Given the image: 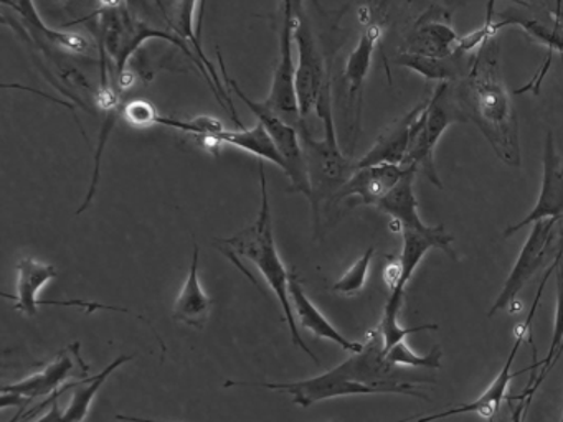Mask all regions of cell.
<instances>
[{
	"label": "cell",
	"instance_id": "8fae6325",
	"mask_svg": "<svg viewBox=\"0 0 563 422\" xmlns=\"http://www.w3.org/2000/svg\"><path fill=\"white\" fill-rule=\"evenodd\" d=\"M563 214V157L555 148L552 132H547L543 147L542 187L536 207L519 223L510 224L504 231V236L510 237L523 226L545 220V218H562Z\"/></svg>",
	"mask_w": 563,
	"mask_h": 422
},
{
	"label": "cell",
	"instance_id": "44dd1931",
	"mask_svg": "<svg viewBox=\"0 0 563 422\" xmlns=\"http://www.w3.org/2000/svg\"><path fill=\"white\" fill-rule=\"evenodd\" d=\"M464 56H466L464 53L457 52L450 58H434V56L417 55V53L398 52L394 63L431 81L454 82L460 81L470 71L473 56L470 59H464Z\"/></svg>",
	"mask_w": 563,
	"mask_h": 422
},
{
	"label": "cell",
	"instance_id": "7c38bea8",
	"mask_svg": "<svg viewBox=\"0 0 563 422\" xmlns=\"http://www.w3.org/2000/svg\"><path fill=\"white\" fill-rule=\"evenodd\" d=\"M523 342H526V340L520 338V336H516V342H514L512 349H510L509 358L504 363L499 375L494 378L489 388H487L479 398L474 399L473 402H467V404L446 409V411L434 412V414L431 415H423V418L417 419L415 422H433L438 421V419H446L451 418V415L461 414H477L479 418L493 421V419L496 418L497 412H499L500 406L506 401L507 389H509L510 381H512L517 375H520V373H512V365L514 362H516L517 353H519L520 345H522Z\"/></svg>",
	"mask_w": 563,
	"mask_h": 422
},
{
	"label": "cell",
	"instance_id": "d6a6232c",
	"mask_svg": "<svg viewBox=\"0 0 563 422\" xmlns=\"http://www.w3.org/2000/svg\"><path fill=\"white\" fill-rule=\"evenodd\" d=\"M516 399H519V406H516L512 412H510V422H523V415H526L527 408H529V402L520 398V396H517Z\"/></svg>",
	"mask_w": 563,
	"mask_h": 422
},
{
	"label": "cell",
	"instance_id": "3957f363",
	"mask_svg": "<svg viewBox=\"0 0 563 422\" xmlns=\"http://www.w3.org/2000/svg\"><path fill=\"white\" fill-rule=\"evenodd\" d=\"M88 20H93L91 32L97 36L98 46H100L101 66H110L111 75L114 81H120L124 73L128 71L131 58L134 53L140 52L141 46L150 40H166L173 43L177 48L183 49L194 65L199 66L202 71L203 78L209 82L212 91V78L207 71L206 65L200 62L199 56L194 55L192 49L187 45L186 40L180 38L173 30H161L151 23L144 22L140 16L131 13L128 5L120 7V9H100L88 16Z\"/></svg>",
	"mask_w": 563,
	"mask_h": 422
},
{
	"label": "cell",
	"instance_id": "74e56055",
	"mask_svg": "<svg viewBox=\"0 0 563 422\" xmlns=\"http://www.w3.org/2000/svg\"><path fill=\"white\" fill-rule=\"evenodd\" d=\"M57 2H60V0H57Z\"/></svg>",
	"mask_w": 563,
	"mask_h": 422
},
{
	"label": "cell",
	"instance_id": "603a6c76",
	"mask_svg": "<svg viewBox=\"0 0 563 422\" xmlns=\"http://www.w3.org/2000/svg\"><path fill=\"white\" fill-rule=\"evenodd\" d=\"M2 2H4V5H11L15 12L21 13L25 22L29 23V29L27 26L25 29L34 33V35L41 36L44 42L58 46V48L65 49V52L75 53V55H88L90 53V42L80 33L64 32V30H54L45 25L32 0H14V2L2 0Z\"/></svg>",
	"mask_w": 563,
	"mask_h": 422
},
{
	"label": "cell",
	"instance_id": "1f68e13d",
	"mask_svg": "<svg viewBox=\"0 0 563 422\" xmlns=\"http://www.w3.org/2000/svg\"><path fill=\"white\" fill-rule=\"evenodd\" d=\"M282 23L295 29L296 22L305 15V0H282Z\"/></svg>",
	"mask_w": 563,
	"mask_h": 422
},
{
	"label": "cell",
	"instance_id": "277c9868",
	"mask_svg": "<svg viewBox=\"0 0 563 422\" xmlns=\"http://www.w3.org/2000/svg\"><path fill=\"white\" fill-rule=\"evenodd\" d=\"M316 114L321 119L324 137L321 141L312 138L311 132H301L305 147L306 164H308L309 181H311L312 216H314L316 236L321 226V203L334 200L342 185L352 177L357 168L355 162L345 157L339 147L335 134L334 115H332L331 86L322 92Z\"/></svg>",
	"mask_w": 563,
	"mask_h": 422
},
{
	"label": "cell",
	"instance_id": "cb8c5ba5",
	"mask_svg": "<svg viewBox=\"0 0 563 422\" xmlns=\"http://www.w3.org/2000/svg\"><path fill=\"white\" fill-rule=\"evenodd\" d=\"M216 141L220 145L227 144L232 147L242 148V151L249 152V154L255 155L260 160L272 162L276 167L286 170L285 160H283L282 154H279L278 147H276L273 138L269 137L268 131L262 122L252 129L240 127L236 131H227L223 129Z\"/></svg>",
	"mask_w": 563,
	"mask_h": 422
},
{
	"label": "cell",
	"instance_id": "9c48e42d",
	"mask_svg": "<svg viewBox=\"0 0 563 422\" xmlns=\"http://www.w3.org/2000/svg\"><path fill=\"white\" fill-rule=\"evenodd\" d=\"M556 223H559V218H545V220L532 224L526 244L520 249L519 257H517L516 264H514L512 270H510L509 277H507L506 284H504L496 302L490 307L487 316H494V313L512 306L520 290L532 279L533 274L542 267L547 253H549L550 243L553 240V230H555Z\"/></svg>",
	"mask_w": 563,
	"mask_h": 422
},
{
	"label": "cell",
	"instance_id": "6da1fadb",
	"mask_svg": "<svg viewBox=\"0 0 563 422\" xmlns=\"http://www.w3.org/2000/svg\"><path fill=\"white\" fill-rule=\"evenodd\" d=\"M497 53L499 43L489 40L474 53L470 71L454 86L464 115L483 132L494 154L509 167H520L519 122L500 76Z\"/></svg>",
	"mask_w": 563,
	"mask_h": 422
},
{
	"label": "cell",
	"instance_id": "4316f807",
	"mask_svg": "<svg viewBox=\"0 0 563 422\" xmlns=\"http://www.w3.org/2000/svg\"><path fill=\"white\" fill-rule=\"evenodd\" d=\"M157 125L176 129V131L183 132V134L194 135L197 141H202L206 147H209V151L213 152L216 155L217 148L220 147L216 137L225 129L219 119L210 118V115H197V118L192 119H176L159 114Z\"/></svg>",
	"mask_w": 563,
	"mask_h": 422
},
{
	"label": "cell",
	"instance_id": "d590c367",
	"mask_svg": "<svg viewBox=\"0 0 563 422\" xmlns=\"http://www.w3.org/2000/svg\"><path fill=\"white\" fill-rule=\"evenodd\" d=\"M405 421H407V419H404V421H397V422H405ZM334 422H338V421H334Z\"/></svg>",
	"mask_w": 563,
	"mask_h": 422
},
{
	"label": "cell",
	"instance_id": "7402d4cb",
	"mask_svg": "<svg viewBox=\"0 0 563 422\" xmlns=\"http://www.w3.org/2000/svg\"><path fill=\"white\" fill-rule=\"evenodd\" d=\"M461 36L448 23L433 22L417 26L407 38L400 52L417 53V55L450 58L456 55Z\"/></svg>",
	"mask_w": 563,
	"mask_h": 422
},
{
	"label": "cell",
	"instance_id": "ab89813d",
	"mask_svg": "<svg viewBox=\"0 0 563 422\" xmlns=\"http://www.w3.org/2000/svg\"><path fill=\"white\" fill-rule=\"evenodd\" d=\"M562 249H563V246H562Z\"/></svg>",
	"mask_w": 563,
	"mask_h": 422
},
{
	"label": "cell",
	"instance_id": "9a60e30c",
	"mask_svg": "<svg viewBox=\"0 0 563 422\" xmlns=\"http://www.w3.org/2000/svg\"><path fill=\"white\" fill-rule=\"evenodd\" d=\"M289 299L292 300V310H295L296 320H299L302 329L309 330L312 335L319 338L331 340L332 343H338L345 352L357 353L364 348V343L351 342L345 338L324 315L321 310L311 302L302 289L301 280L298 279L296 274H291L289 279Z\"/></svg>",
	"mask_w": 563,
	"mask_h": 422
},
{
	"label": "cell",
	"instance_id": "d6986e66",
	"mask_svg": "<svg viewBox=\"0 0 563 422\" xmlns=\"http://www.w3.org/2000/svg\"><path fill=\"white\" fill-rule=\"evenodd\" d=\"M382 38V26L378 23H372L362 32L357 45L349 55L345 63L344 79L347 82L349 106H354L357 99L358 108L362 104V89H364L365 79L371 71L372 58H374L375 48Z\"/></svg>",
	"mask_w": 563,
	"mask_h": 422
},
{
	"label": "cell",
	"instance_id": "4dcf8cb0",
	"mask_svg": "<svg viewBox=\"0 0 563 422\" xmlns=\"http://www.w3.org/2000/svg\"><path fill=\"white\" fill-rule=\"evenodd\" d=\"M124 121L133 127H151V125H157V112L156 106L153 102L146 101V99H133V101L126 102L121 111Z\"/></svg>",
	"mask_w": 563,
	"mask_h": 422
},
{
	"label": "cell",
	"instance_id": "8992f818",
	"mask_svg": "<svg viewBox=\"0 0 563 422\" xmlns=\"http://www.w3.org/2000/svg\"><path fill=\"white\" fill-rule=\"evenodd\" d=\"M454 82H440L431 98L424 102L420 114L415 118L410 131V148L405 160V167L413 165L417 170L423 171L424 177L440 190L443 184L434 167V151L438 142L451 124L467 121L457 101Z\"/></svg>",
	"mask_w": 563,
	"mask_h": 422
},
{
	"label": "cell",
	"instance_id": "e575fe53",
	"mask_svg": "<svg viewBox=\"0 0 563 422\" xmlns=\"http://www.w3.org/2000/svg\"><path fill=\"white\" fill-rule=\"evenodd\" d=\"M560 422H563V408H562V418H560Z\"/></svg>",
	"mask_w": 563,
	"mask_h": 422
},
{
	"label": "cell",
	"instance_id": "ffe728a7",
	"mask_svg": "<svg viewBox=\"0 0 563 422\" xmlns=\"http://www.w3.org/2000/svg\"><path fill=\"white\" fill-rule=\"evenodd\" d=\"M196 10L197 0H170V12L167 16V22L173 26V32H176L180 38L190 42L196 48L197 56L200 62L206 65L207 71H209L210 78H212L213 88H216V96L222 104H229L230 109H233L232 99L225 95V88L222 86V81L219 79L216 69H213L212 63L207 58L206 53L202 49V43H200V36H197L196 32Z\"/></svg>",
	"mask_w": 563,
	"mask_h": 422
},
{
	"label": "cell",
	"instance_id": "5bb4252c",
	"mask_svg": "<svg viewBox=\"0 0 563 422\" xmlns=\"http://www.w3.org/2000/svg\"><path fill=\"white\" fill-rule=\"evenodd\" d=\"M427 102V101H424ZM424 102L411 108L407 114L395 119L378 135L367 154L355 160V168L372 167V165H405L408 148H410V131L415 118L424 108Z\"/></svg>",
	"mask_w": 563,
	"mask_h": 422
},
{
	"label": "cell",
	"instance_id": "ac0fdd59",
	"mask_svg": "<svg viewBox=\"0 0 563 422\" xmlns=\"http://www.w3.org/2000/svg\"><path fill=\"white\" fill-rule=\"evenodd\" d=\"M415 175H417V167L410 165L407 174L395 185L394 190L378 201L377 210L390 214L394 218L391 224H397V230L430 231V224H424L418 214Z\"/></svg>",
	"mask_w": 563,
	"mask_h": 422
},
{
	"label": "cell",
	"instance_id": "f35d334b",
	"mask_svg": "<svg viewBox=\"0 0 563 422\" xmlns=\"http://www.w3.org/2000/svg\"><path fill=\"white\" fill-rule=\"evenodd\" d=\"M489 422H494V419H493V421H489Z\"/></svg>",
	"mask_w": 563,
	"mask_h": 422
},
{
	"label": "cell",
	"instance_id": "d4e9b609",
	"mask_svg": "<svg viewBox=\"0 0 563 422\" xmlns=\"http://www.w3.org/2000/svg\"><path fill=\"white\" fill-rule=\"evenodd\" d=\"M134 355L118 356L110 366L103 369L100 375L93 376L90 379H84L78 382L77 389H75L74 398H71L70 404L65 409L62 414L60 422H85L88 412H90L93 399L97 398L98 391L101 386L107 382V379L117 371L118 368L124 365V363L131 362Z\"/></svg>",
	"mask_w": 563,
	"mask_h": 422
},
{
	"label": "cell",
	"instance_id": "2e32d148",
	"mask_svg": "<svg viewBox=\"0 0 563 422\" xmlns=\"http://www.w3.org/2000/svg\"><path fill=\"white\" fill-rule=\"evenodd\" d=\"M213 300L207 296L199 279V246L194 244L189 276L174 302L173 319L194 329L202 330L210 319Z\"/></svg>",
	"mask_w": 563,
	"mask_h": 422
},
{
	"label": "cell",
	"instance_id": "52a82bcc",
	"mask_svg": "<svg viewBox=\"0 0 563 422\" xmlns=\"http://www.w3.org/2000/svg\"><path fill=\"white\" fill-rule=\"evenodd\" d=\"M219 53L220 68H222V76L223 79H225L227 86L249 106L250 111L256 115L258 122L265 125L269 137L273 138L276 147H278L279 154H282L283 160H285L286 164V177L291 181L289 191H292V193H302L308 200H311V181H309L308 164H306L301 132H299V129L292 125L291 122L276 114L265 102L253 101L250 96H246L243 89L240 88L239 82L230 78L229 73H227L222 53Z\"/></svg>",
	"mask_w": 563,
	"mask_h": 422
},
{
	"label": "cell",
	"instance_id": "e0dca14e",
	"mask_svg": "<svg viewBox=\"0 0 563 422\" xmlns=\"http://www.w3.org/2000/svg\"><path fill=\"white\" fill-rule=\"evenodd\" d=\"M15 269H18V293L15 296L4 293V297L14 300V309L18 312L35 316L41 309L38 293L54 277H57V269L35 257H22Z\"/></svg>",
	"mask_w": 563,
	"mask_h": 422
},
{
	"label": "cell",
	"instance_id": "8d00e7d4",
	"mask_svg": "<svg viewBox=\"0 0 563 422\" xmlns=\"http://www.w3.org/2000/svg\"><path fill=\"white\" fill-rule=\"evenodd\" d=\"M367 2H368V3H371V2H372V0H367Z\"/></svg>",
	"mask_w": 563,
	"mask_h": 422
},
{
	"label": "cell",
	"instance_id": "83f0119b",
	"mask_svg": "<svg viewBox=\"0 0 563 422\" xmlns=\"http://www.w3.org/2000/svg\"><path fill=\"white\" fill-rule=\"evenodd\" d=\"M504 26L516 25L522 29L527 35L532 36L540 45L547 46L549 52H559L563 59V25L553 20L550 25L533 19H520V16H506Z\"/></svg>",
	"mask_w": 563,
	"mask_h": 422
},
{
	"label": "cell",
	"instance_id": "836d02e7",
	"mask_svg": "<svg viewBox=\"0 0 563 422\" xmlns=\"http://www.w3.org/2000/svg\"><path fill=\"white\" fill-rule=\"evenodd\" d=\"M555 9H553L552 19L563 25V0H553Z\"/></svg>",
	"mask_w": 563,
	"mask_h": 422
},
{
	"label": "cell",
	"instance_id": "ba28073f",
	"mask_svg": "<svg viewBox=\"0 0 563 422\" xmlns=\"http://www.w3.org/2000/svg\"><path fill=\"white\" fill-rule=\"evenodd\" d=\"M295 46L298 49L295 75L296 96H298L299 112L302 121L306 122V119L316 112L322 92L331 86L306 13L296 22Z\"/></svg>",
	"mask_w": 563,
	"mask_h": 422
},
{
	"label": "cell",
	"instance_id": "4fadbf2b",
	"mask_svg": "<svg viewBox=\"0 0 563 422\" xmlns=\"http://www.w3.org/2000/svg\"><path fill=\"white\" fill-rule=\"evenodd\" d=\"M410 167V165H408ZM405 165H372V167L357 168L352 177L342 185L334 200L345 198H358L361 204H374L377 207L382 198L387 197L400 178L407 174Z\"/></svg>",
	"mask_w": 563,
	"mask_h": 422
},
{
	"label": "cell",
	"instance_id": "f546056e",
	"mask_svg": "<svg viewBox=\"0 0 563 422\" xmlns=\"http://www.w3.org/2000/svg\"><path fill=\"white\" fill-rule=\"evenodd\" d=\"M375 247L371 246L351 267L347 273L332 286V290L341 296L352 297L357 296L364 289L367 282L368 270H371L372 257H374Z\"/></svg>",
	"mask_w": 563,
	"mask_h": 422
},
{
	"label": "cell",
	"instance_id": "7a4b0ae2",
	"mask_svg": "<svg viewBox=\"0 0 563 422\" xmlns=\"http://www.w3.org/2000/svg\"><path fill=\"white\" fill-rule=\"evenodd\" d=\"M260 184H262V207H260L258 216L255 223L250 224L240 233L230 237H222L219 243L232 247L233 253L249 259L262 274L263 279L272 287L273 292L278 297L282 303L285 320L288 322L289 332H291V343L308 353L312 362L319 363L318 356L306 345L296 325L295 310H292L291 299H289V279L291 273L286 269L285 263L278 253L276 246L275 233H273L272 208H269L268 184H266L263 162H260Z\"/></svg>",
	"mask_w": 563,
	"mask_h": 422
},
{
	"label": "cell",
	"instance_id": "484cf974",
	"mask_svg": "<svg viewBox=\"0 0 563 422\" xmlns=\"http://www.w3.org/2000/svg\"><path fill=\"white\" fill-rule=\"evenodd\" d=\"M563 349V266L556 270V307H555V322H553V336L552 343H550L549 352H547L545 358L540 362V375L537 376L536 382L530 388H526L522 392V398L526 401H532V396L536 395L537 389L542 385L543 379L547 378L553 366L559 362L560 355Z\"/></svg>",
	"mask_w": 563,
	"mask_h": 422
},
{
	"label": "cell",
	"instance_id": "5b68a950",
	"mask_svg": "<svg viewBox=\"0 0 563 422\" xmlns=\"http://www.w3.org/2000/svg\"><path fill=\"white\" fill-rule=\"evenodd\" d=\"M401 234H404V249H401L400 257H398L401 269L400 279H398L397 286L390 290L384 316H382L380 325H378V330L384 336L385 353L411 333L421 332V330H438V325H434V323L405 329L398 322V313L404 307L405 289H407L408 282H410L423 257L427 256L428 251L441 249L448 256L456 259V253L453 249L454 237L446 233L443 224L431 226L430 231L404 230Z\"/></svg>",
	"mask_w": 563,
	"mask_h": 422
},
{
	"label": "cell",
	"instance_id": "30bf717a",
	"mask_svg": "<svg viewBox=\"0 0 563 422\" xmlns=\"http://www.w3.org/2000/svg\"><path fill=\"white\" fill-rule=\"evenodd\" d=\"M71 348L67 352L60 353L51 365L45 366L42 371L22 379V381L14 382V385L2 386V396H0V406L2 409H8L9 406L19 408L18 418L12 419V422H18V419L24 414V409L31 402L37 401L42 398H54L60 395L58 388L70 378L75 373V363L70 355Z\"/></svg>",
	"mask_w": 563,
	"mask_h": 422
},
{
	"label": "cell",
	"instance_id": "f1b7e54d",
	"mask_svg": "<svg viewBox=\"0 0 563 422\" xmlns=\"http://www.w3.org/2000/svg\"><path fill=\"white\" fill-rule=\"evenodd\" d=\"M385 358L391 363V365L404 366V368H423V369H441V358H443V352L440 346H434L428 355H417L411 352L408 346L407 340H401L397 345L391 346Z\"/></svg>",
	"mask_w": 563,
	"mask_h": 422
}]
</instances>
